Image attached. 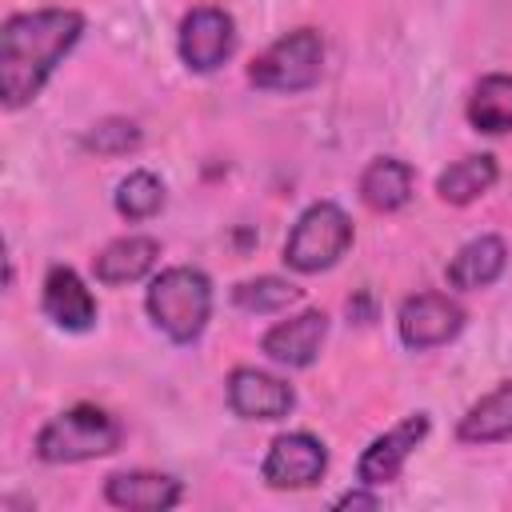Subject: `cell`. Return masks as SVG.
I'll return each instance as SVG.
<instances>
[{
	"label": "cell",
	"instance_id": "obj_1",
	"mask_svg": "<svg viewBox=\"0 0 512 512\" xmlns=\"http://www.w3.org/2000/svg\"><path fill=\"white\" fill-rule=\"evenodd\" d=\"M84 32L76 8H36L16 12L0 28V96L4 108H24L40 96L52 68L72 52Z\"/></svg>",
	"mask_w": 512,
	"mask_h": 512
},
{
	"label": "cell",
	"instance_id": "obj_2",
	"mask_svg": "<svg viewBox=\"0 0 512 512\" xmlns=\"http://www.w3.org/2000/svg\"><path fill=\"white\" fill-rule=\"evenodd\" d=\"M144 308H148V316L156 320V328L168 340L192 344L204 332L208 316H212V284H208V276L200 268H188V264L164 268L148 284Z\"/></svg>",
	"mask_w": 512,
	"mask_h": 512
},
{
	"label": "cell",
	"instance_id": "obj_3",
	"mask_svg": "<svg viewBox=\"0 0 512 512\" xmlns=\"http://www.w3.org/2000/svg\"><path fill=\"white\" fill-rule=\"evenodd\" d=\"M124 440V428L116 416H108L96 404H76L60 416H52L36 432V456L44 464H76L116 452Z\"/></svg>",
	"mask_w": 512,
	"mask_h": 512
},
{
	"label": "cell",
	"instance_id": "obj_4",
	"mask_svg": "<svg viewBox=\"0 0 512 512\" xmlns=\"http://www.w3.org/2000/svg\"><path fill=\"white\" fill-rule=\"evenodd\" d=\"M348 244H352V220L344 216V208L332 200H316L292 224L284 240V264L292 272L312 276V272L332 268L348 252Z\"/></svg>",
	"mask_w": 512,
	"mask_h": 512
},
{
	"label": "cell",
	"instance_id": "obj_5",
	"mask_svg": "<svg viewBox=\"0 0 512 512\" xmlns=\"http://www.w3.org/2000/svg\"><path fill=\"white\" fill-rule=\"evenodd\" d=\"M320 72H324V40L312 28L284 32L248 64V80L264 92H304L320 80Z\"/></svg>",
	"mask_w": 512,
	"mask_h": 512
},
{
	"label": "cell",
	"instance_id": "obj_6",
	"mask_svg": "<svg viewBox=\"0 0 512 512\" xmlns=\"http://www.w3.org/2000/svg\"><path fill=\"white\" fill-rule=\"evenodd\" d=\"M396 328L412 352H428V348L448 344L464 328V308L444 292H416L400 304Z\"/></svg>",
	"mask_w": 512,
	"mask_h": 512
},
{
	"label": "cell",
	"instance_id": "obj_7",
	"mask_svg": "<svg viewBox=\"0 0 512 512\" xmlns=\"http://www.w3.org/2000/svg\"><path fill=\"white\" fill-rule=\"evenodd\" d=\"M324 468H328L324 444L308 432H288L268 444L260 476L268 488H312L324 476Z\"/></svg>",
	"mask_w": 512,
	"mask_h": 512
},
{
	"label": "cell",
	"instance_id": "obj_8",
	"mask_svg": "<svg viewBox=\"0 0 512 512\" xmlns=\"http://www.w3.org/2000/svg\"><path fill=\"white\" fill-rule=\"evenodd\" d=\"M236 48V24L224 8H192L180 20V56L192 72L220 68Z\"/></svg>",
	"mask_w": 512,
	"mask_h": 512
},
{
	"label": "cell",
	"instance_id": "obj_9",
	"mask_svg": "<svg viewBox=\"0 0 512 512\" xmlns=\"http://www.w3.org/2000/svg\"><path fill=\"white\" fill-rule=\"evenodd\" d=\"M424 436H428V416H424V412L404 416L396 428H388L384 436H376V440L364 448V456H360V464H356V480H360L364 488H380V484L396 480L400 468H404V460L416 452V444H420Z\"/></svg>",
	"mask_w": 512,
	"mask_h": 512
},
{
	"label": "cell",
	"instance_id": "obj_10",
	"mask_svg": "<svg viewBox=\"0 0 512 512\" xmlns=\"http://www.w3.org/2000/svg\"><path fill=\"white\" fill-rule=\"evenodd\" d=\"M296 404L292 388L260 368H232L228 372V408L244 420H280Z\"/></svg>",
	"mask_w": 512,
	"mask_h": 512
},
{
	"label": "cell",
	"instance_id": "obj_11",
	"mask_svg": "<svg viewBox=\"0 0 512 512\" xmlns=\"http://www.w3.org/2000/svg\"><path fill=\"white\" fill-rule=\"evenodd\" d=\"M328 336V316L320 308H308L300 316H288L280 324H272L260 340L264 356L284 364V368H308L320 356V344Z\"/></svg>",
	"mask_w": 512,
	"mask_h": 512
},
{
	"label": "cell",
	"instance_id": "obj_12",
	"mask_svg": "<svg viewBox=\"0 0 512 512\" xmlns=\"http://www.w3.org/2000/svg\"><path fill=\"white\" fill-rule=\"evenodd\" d=\"M40 304H44V316L52 324L68 328V332H84V328L96 324V296L64 264L48 268V276H44V300Z\"/></svg>",
	"mask_w": 512,
	"mask_h": 512
},
{
	"label": "cell",
	"instance_id": "obj_13",
	"mask_svg": "<svg viewBox=\"0 0 512 512\" xmlns=\"http://www.w3.org/2000/svg\"><path fill=\"white\" fill-rule=\"evenodd\" d=\"M104 500L128 512H164L180 504V480L164 472H116L104 484Z\"/></svg>",
	"mask_w": 512,
	"mask_h": 512
},
{
	"label": "cell",
	"instance_id": "obj_14",
	"mask_svg": "<svg viewBox=\"0 0 512 512\" xmlns=\"http://www.w3.org/2000/svg\"><path fill=\"white\" fill-rule=\"evenodd\" d=\"M160 260V240L156 236H120L112 240L96 260H92V272L100 284H132L140 276H148Z\"/></svg>",
	"mask_w": 512,
	"mask_h": 512
},
{
	"label": "cell",
	"instance_id": "obj_15",
	"mask_svg": "<svg viewBox=\"0 0 512 512\" xmlns=\"http://www.w3.org/2000/svg\"><path fill=\"white\" fill-rule=\"evenodd\" d=\"M504 260H508V248L500 236H476L468 240L452 260H448V284L460 288V292H476V288H488L500 272H504Z\"/></svg>",
	"mask_w": 512,
	"mask_h": 512
},
{
	"label": "cell",
	"instance_id": "obj_16",
	"mask_svg": "<svg viewBox=\"0 0 512 512\" xmlns=\"http://www.w3.org/2000/svg\"><path fill=\"white\" fill-rule=\"evenodd\" d=\"M456 436L464 444H496L512 436V380L484 392L456 424Z\"/></svg>",
	"mask_w": 512,
	"mask_h": 512
},
{
	"label": "cell",
	"instance_id": "obj_17",
	"mask_svg": "<svg viewBox=\"0 0 512 512\" xmlns=\"http://www.w3.org/2000/svg\"><path fill=\"white\" fill-rule=\"evenodd\" d=\"M412 164H404L400 156H376L364 172H360V200L372 212H396L408 204L412 196Z\"/></svg>",
	"mask_w": 512,
	"mask_h": 512
},
{
	"label": "cell",
	"instance_id": "obj_18",
	"mask_svg": "<svg viewBox=\"0 0 512 512\" xmlns=\"http://www.w3.org/2000/svg\"><path fill=\"white\" fill-rule=\"evenodd\" d=\"M500 168H496V156L480 152V156H464L456 164H448L440 176H436V196L444 204H472L476 196H484L492 184H496Z\"/></svg>",
	"mask_w": 512,
	"mask_h": 512
},
{
	"label": "cell",
	"instance_id": "obj_19",
	"mask_svg": "<svg viewBox=\"0 0 512 512\" xmlns=\"http://www.w3.org/2000/svg\"><path fill=\"white\" fill-rule=\"evenodd\" d=\"M468 120L476 132H488V136L512 132V76L508 72H492L472 88Z\"/></svg>",
	"mask_w": 512,
	"mask_h": 512
},
{
	"label": "cell",
	"instance_id": "obj_20",
	"mask_svg": "<svg viewBox=\"0 0 512 512\" xmlns=\"http://www.w3.org/2000/svg\"><path fill=\"white\" fill-rule=\"evenodd\" d=\"M160 204H164V184L144 168L128 172L120 180V188H116V212L124 220H148V216L160 212Z\"/></svg>",
	"mask_w": 512,
	"mask_h": 512
},
{
	"label": "cell",
	"instance_id": "obj_21",
	"mask_svg": "<svg viewBox=\"0 0 512 512\" xmlns=\"http://www.w3.org/2000/svg\"><path fill=\"white\" fill-rule=\"evenodd\" d=\"M232 300L244 312H280V308H288V304L300 300V288L288 284V280H280V276H256V280L236 284Z\"/></svg>",
	"mask_w": 512,
	"mask_h": 512
},
{
	"label": "cell",
	"instance_id": "obj_22",
	"mask_svg": "<svg viewBox=\"0 0 512 512\" xmlns=\"http://www.w3.org/2000/svg\"><path fill=\"white\" fill-rule=\"evenodd\" d=\"M136 144H140V132H136L132 120H100V124L84 136V148H92V152H100V156H120V152H128V148H136Z\"/></svg>",
	"mask_w": 512,
	"mask_h": 512
},
{
	"label": "cell",
	"instance_id": "obj_23",
	"mask_svg": "<svg viewBox=\"0 0 512 512\" xmlns=\"http://www.w3.org/2000/svg\"><path fill=\"white\" fill-rule=\"evenodd\" d=\"M376 504H380V496L376 492H360V488L356 492H344L336 500V508H376Z\"/></svg>",
	"mask_w": 512,
	"mask_h": 512
}]
</instances>
